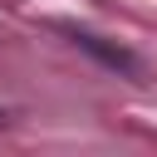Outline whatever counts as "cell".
Masks as SVG:
<instances>
[{"label":"cell","mask_w":157,"mask_h":157,"mask_svg":"<svg viewBox=\"0 0 157 157\" xmlns=\"http://www.w3.org/2000/svg\"><path fill=\"white\" fill-rule=\"evenodd\" d=\"M74 44L78 49H88L98 64H108L113 74H128V78H142V59L132 54V49H123V44H108L103 34H88V29H74Z\"/></svg>","instance_id":"cell-1"}]
</instances>
